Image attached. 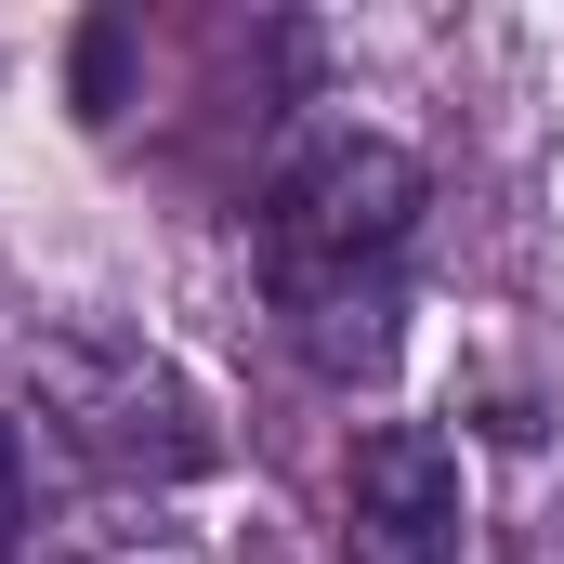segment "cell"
<instances>
[{
  "label": "cell",
  "instance_id": "cell-1",
  "mask_svg": "<svg viewBox=\"0 0 564 564\" xmlns=\"http://www.w3.org/2000/svg\"><path fill=\"white\" fill-rule=\"evenodd\" d=\"M408 250H421V158L381 132L302 144L263 197V302L289 355L328 381H381L408 328Z\"/></svg>",
  "mask_w": 564,
  "mask_h": 564
},
{
  "label": "cell",
  "instance_id": "cell-2",
  "mask_svg": "<svg viewBox=\"0 0 564 564\" xmlns=\"http://www.w3.org/2000/svg\"><path fill=\"white\" fill-rule=\"evenodd\" d=\"M40 394H53V421L79 433L106 473H132V486H184V473H210V408L144 355V341H106V328H66L53 355H40Z\"/></svg>",
  "mask_w": 564,
  "mask_h": 564
},
{
  "label": "cell",
  "instance_id": "cell-3",
  "mask_svg": "<svg viewBox=\"0 0 564 564\" xmlns=\"http://www.w3.org/2000/svg\"><path fill=\"white\" fill-rule=\"evenodd\" d=\"M341 564H459V459H446V433L381 421L341 459Z\"/></svg>",
  "mask_w": 564,
  "mask_h": 564
},
{
  "label": "cell",
  "instance_id": "cell-4",
  "mask_svg": "<svg viewBox=\"0 0 564 564\" xmlns=\"http://www.w3.org/2000/svg\"><path fill=\"white\" fill-rule=\"evenodd\" d=\"M119 79H132V26H119V13H93V26H79V106H93V119H119Z\"/></svg>",
  "mask_w": 564,
  "mask_h": 564
},
{
  "label": "cell",
  "instance_id": "cell-5",
  "mask_svg": "<svg viewBox=\"0 0 564 564\" xmlns=\"http://www.w3.org/2000/svg\"><path fill=\"white\" fill-rule=\"evenodd\" d=\"M13 539H26V433L0 421V564H13Z\"/></svg>",
  "mask_w": 564,
  "mask_h": 564
}]
</instances>
